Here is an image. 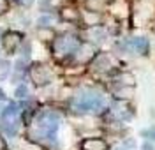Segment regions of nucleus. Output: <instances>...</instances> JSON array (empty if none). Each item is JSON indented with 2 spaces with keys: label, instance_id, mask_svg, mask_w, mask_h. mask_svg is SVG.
<instances>
[{
  "label": "nucleus",
  "instance_id": "1",
  "mask_svg": "<svg viewBox=\"0 0 155 150\" xmlns=\"http://www.w3.org/2000/svg\"><path fill=\"white\" fill-rule=\"evenodd\" d=\"M35 127L48 141H55L57 140V131L60 127V115L51 110L41 111L37 115V120H35Z\"/></svg>",
  "mask_w": 155,
  "mask_h": 150
},
{
  "label": "nucleus",
  "instance_id": "2",
  "mask_svg": "<svg viewBox=\"0 0 155 150\" xmlns=\"http://www.w3.org/2000/svg\"><path fill=\"white\" fill-rule=\"evenodd\" d=\"M104 97L101 95V94H95V92H83V94H79L76 99L72 101V106H74V110L78 111H99L102 110V106H104Z\"/></svg>",
  "mask_w": 155,
  "mask_h": 150
},
{
  "label": "nucleus",
  "instance_id": "3",
  "mask_svg": "<svg viewBox=\"0 0 155 150\" xmlns=\"http://www.w3.org/2000/svg\"><path fill=\"white\" fill-rule=\"evenodd\" d=\"M72 48H76V41L72 37H62V39L57 41V50L60 53H65V51H71Z\"/></svg>",
  "mask_w": 155,
  "mask_h": 150
},
{
  "label": "nucleus",
  "instance_id": "4",
  "mask_svg": "<svg viewBox=\"0 0 155 150\" xmlns=\"http://www.w3.org/2000/svg\"><path fill=\"white\" fill-rule=\"evenodd\" d=\"M85 150H106V143L101 140H88L83 143Z\"/></svg>",
  "mask_w": 155,
  "mask_h": 150
},
{
  "label": "nucleus",
  "instance_id": "5",
  "mask_svg": "<svg viewBox=\"0 0 155 150\" xmlns=\"http://www.w3.org/2000/svg\"><path fill=\"white\" fill-rule=\"evenodd\" d=\"M18 113H19V106L16 102H9V104L4 108V111H2V115H4L5 118H14Z\"/></svg>",
  "mask_w": 155,
  "mask_h": 150
},
{
  "label": "nucleus",
  "instance_id": "6",
  "mask_svg": "<svg viewBox=\"0 0 155 150\" xmlns=\"http://www.w3.org/2000/svg\"><path fill=\"white\" fill-rule=\"evenodd\" d=\"M132 46H134L139 53H146V50H148V41H146L145 37H136V39L132 41Z\"/></svg>",
  "mask_w": 155,
  "mask_h": 150
},
{
  "label": "nucleus",
  "instance_id": "7",
  "mask_svg": "<svg viewBox=\"0 0 155 150\" xmlns=\"http://www.w3.org/2000/svg\"><path fill=\"white\" fill-rule=\"evenodd\" d=\"M18 129H19V122L18 120H12V122H9V124L4 125V131H5L7 136H16Z\"/></svg>",
  "mask_w": 155,
  "mask_h": 150
},
{
  "label": "nucleus",
  "instance_id": "8",
  "mask_svg": "<svg viewBox=\"0 0 155 150\" xmlns=\"http://www.w3.org/2000/svg\"><path fill=\"white\" fill-rule=\"evenodd\" d=\"M14 95L18 97V99H27L28 97V87L25 85V83H21L16 87V92H14Z\"/></svg>",
  "mask_w": 155,
  "mask_h": 150
},
{
  "label": "nucleus",
  "instance_id": "9",
  "mask_svg": "<svg viewBox=\"0 0 155 150\" xmlns=\"http://www.w3.org/2000/svg\"><path fill=\"white\" fill-rule=\"evenodd\" d=\"M141 136H145V138H150V140H155V127H150V129L141 131Z\"/></svg>",
  "mask_w": 155,
  "mask_h": 150
},
{
  "label": "nucleus",
  "instance_id": "10",
  "mask_svg": "<svg viewBox=\"0 0 155 150\" xmlns=\"http://www.w3.org/2000/svg\"><path fill=\"white\" fill-rule=\"evenodd\" d=\"M51 21H53V20H51L49 16H41V18L37 20V25H41V27H48Z\"/></svg>",
  "mask_w": 155,
  "mask_h": 150
},
{
  "label": "nucleus",
  "instance_id": "11",
  "mask_svg": "<svg viewBox=\"0 0 155 150\" xmlns=\"http://www.w3.org/2000/svg\"><path fill=\"white\" fill-rule=\"evenodd\" d=\"M92 35H94V37H97L95 41H104V37H106V34H104V32H102V30H94V32H92Z\"/></svg>",
  "mask_w": 155,
  "mask_h": 150
},
{
  "label": "nucleus",
  "instance_id": "12",
  "mask_svg": "<svg viewBox=\"0 0 155 150\" xmlns=\"http://www.w3.org/2000/svg\"><path fill=\"white\" fill-rule=\"evenodd\" d=\"M141 150H155V147H153V143L145 141V143H143V147H141Z\"/></svg>",
  "mask_w": 155,
  "mask_h": 150
},
{
  "label": "nucleus",
  "instance_id": "13",
  "mask_svg": "<svg viewBox=\"0 0 155 150\" xmlns=\"http://www.w3.org/2000/svg\"><path fill=\"white\" fill-rule=\"evenodd\" d=\"M125 147H129V148H134V147H136L134 140H127V141H125Z\"/></svg>",
  "mask_w": 155,
  "mask_h": 150
},
{
  "label": "nucleus",
  "instance_id": "14",
  "mask_svg": "<svg viewBox=\"0 0 155 150\" xmlns=\"http://www.w3.org/2000/svg\"><path fill=\"white\" fill-rule=\"evenodd\" d=\"M4 99H5V92L0 88V101H4Z\"/></svg>",
  "mask_w": 155,
  "mask_h": 150
},
{
  "label": "nucleus",
  "instance_id": "15",
  "mask_svg": "<svg viewBox=\"0 0 155 150\" xmlns=\"http://www.w3.org/2000/svg\"><path fill=\"white\" fill-rule=\"evenodd\" d=\"M116 150H125V148H116Z\"/></svg>",
  "mask_w": 155,
  "mask_h": 150
}]
</instances>
